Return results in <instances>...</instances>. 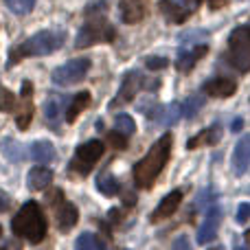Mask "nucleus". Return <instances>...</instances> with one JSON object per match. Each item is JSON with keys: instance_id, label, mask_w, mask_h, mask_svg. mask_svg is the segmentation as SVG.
I'll use <instances>...</instances> for the list:
<instances>
[{"instance_id": "obj_36", "label": "nucleus", "mask_w": 250, "mask_h": 250, "mask_svg": "<svg viewBox=\"0 0 250 250\" xmlns=\"http://www.w3.org/2000/svg\"><path fill=\"white\" fill-rule=\"evenodd\" d=\"M9 207H11V198H9L4 191H0V213L9 211Z\"/></svg>"}, {"instance_id": "obj_7", "label": "nucleus", "mask_w": 250, "mask_h": 250, "mask_svg": "<svg viewBox=\"0 0 250 250\" xmlns=\"http://www.w3.org/2000/svg\"><path fill=\"white\" fill-rule=\"evenodd\" d=\"M88 70H90V60L88 57H75V60L66 62L60 68L53 70L51 79L55 86H70V83L82 82L88 75Z\"/></svg>"}, {"instance_id": "obj_13", "label": "nucleus", "mask_w": 250, "mask_h": 250, "mask_svg": "<svg viewBox=\"0 0 250 250\" xmlns=\"http://www.w3.org/2000/svg\"><path fill=\"white\" fill-rule=\"evenodd\" d=\"M250 167V134L242 136L233 149V171L237 176H244Z\"/></svg>"}, {"instance_id": "obj_39", "label": "nucleus", "mask_w": 250, "mask_h": 250, "mask_svg": "<svg viewBox=\"0 0 250 250\" xmlns=\"http://www.w3.org/2000/svg\"><path fill=\"white\" fill-rule=\"evenodd\" d=\"M187 4H189V9H193V7H198L200 4V0H185Z\"/></svg>"}, {"instance_id": "obj_27", "label": "nucleus", "mask_w": 250, "mask_h": 250, "mask_svg": "<svg viewBox=\"0 0 250 250\" xmlns=\"http://www.w3.org/2000/svg\"><path fill=\"white\" fill-rule=\"evenodd\" d=\"M114 129L121 132L123 136H132V134L136 132V123H134V119L129 117V114H119V117L114 119Z\"/></svg>"}, {"instance_id": "obj_40", "label": "nucleus", "mask_w": 250, "mask_h": 250, "mask_svg": "<svg viewBox=\"0 0 250 250\" xmlns=\"http://www.w3.org/2000/svg\"><path fill=\"white\" fill-rule=\"evenodd\" d=\"M246 244H248V246H250V229L246 230Z\"/></svg>"}, {"instance_id": "obj_3", "label": "nucleus", "mask_w": 250, "mask_h": 250, "mask_svg": "<svg viewBox=\"0 0 250 250\" xmlns=\"http://www.w3.org/2000/svg\"><path fill=\"white\" fill-rule=\"evenodd\" d=\"M66 35L64 31H40L33 38L24 40L22 44H18L16 48H11V55H9V66L18 64L24 57H40V55H51L57 48H62Z\"/></svg>"}, {"instance_id": "obj_23", "label": "nucleus", "mask_w": 250, "mask_h": 250, "mask_svg": "<svg viewBox=\"0 0 250 250\" xmlns=\"http://www.w3.org/2000/svg\"><path fill=\"white\" fill-rule=\"evenodd\" d=\"M75 250H105V244L95 233H83L75 242Z\"/></svg>"}, {"instance_id": "obj_24", "label": "nucleus", "mask_w": 250, "mask_h": 250, "mask_svg": "<svg viewBox=\"0 0 250 250\" xmlns=\"http://www.w3.org/2000/svg\"><path fill=\"white\" fill-rule=\"evenodd\" d=\"M2 154L7 156L11 163H22V160L26 158V156H24V147H22L18 141H13V138L2 141Z\"/></svg>"}, {"instance_id": "obj_32", "label": "nucleus", "mask_w": 250, "mask_h": 250, "mask_svg": "<svg viewBox=\"0 0 250 250\" xmlns=\"http://www.w3.org/2000/svg\"><path fill=\"white\" fill-rule=\"evenodd\" d=\"M108 143L114 147V149H125V147H127V136H123L121 132L114 129V132L108 134Z\"/></svg>"}, {"instance_id": "obj_18", "label": "nucleus", "mask_w": 250, "mask_h": 250, "mask_svg": "<svg viewBox=\"0 0 250 250\" xmlns=\"http://www.w3.org/2000/svg\"><path fill=\"white\" fill-rule=\"evenodd\" d=\"M29 156L35 160V163H42V165H48L57 158V151H55V145L48 141H35L33 145L29 147Z\"/></svg>"}, {"instance_id": "obj_21", "label": "nucleus", "mask_w": 250, "mask_h": 250, "mask_svg": "<svg viewBox=\"0 0 250 250\" xmlns=\"http://www.w3.org/2000/svg\"><path fill=\"white\" fill-rule=\"evenodd\" d=\"M220 125H213V127H207L202 129L200 134H195L193 138L187 141V149H198V147H204V145H215L220 141Z\"/></svg>"}, {"instance_id": "obj_30", "label": "nucleus", "mask_w": 250, "mask_h": 250, "mask_svg": "<svg viewBox=\"0 0 250 250\" xmlns=\"http://www.w3.org/2000/svg\"><path fill=\"white\" fill-rule=\"evenodd\" d=\"M0 110L2 112H16L18 110V99L7 88H0Z\"/></svg>"}, {"instance_id": "obj_38", "label": "nucleus", "mask_w": 250, "mask_h": 250, "mask_svg": "<svg viewBox=\"0 0 250 250\" xmlns=\"http://www.w3.org/2000/svg\"><path fill=\"white\" fill-rule=\"evenodd\" d=\"M226 4V0H208V7L211 9H222Z\"/></svg>"}, {"instance_id": "obj_1", "label": "nucleus", "mask_w": 250, "mask_h": 250, "mask_svg": "<svg viewBox=\"0 0 250 250\" xmlns=\"http://www.w3.org/2000/svg\"><path fill=\"white\" fill-rule=\"evenodd\" d=\"M173 147V136L171 134H163L158 141L151 145V149L134 165V185L138 189H149L156 182V178L160 176V171L165 169L169 160Z\"/></svg>"}, {"instance_id": "obj_4", "label": "nucleus", "mask_w": 250, "mask_h": 250, "mask_svg": "<svg viewBox=\"0 0 250 250\" xmlns=\"http://www.w3.org/2000/svg\"><path fill=\"white\" fill-rule=\"evenodd\" d=\"M114 40V26L105 20V16H88L86 24L77 33L75 46L77 48H88L92 44L99 42H112Z\"/></svg>"}, {"instance_id": "obj_28", "label": "nucleus", "mask_w": 250, "mask_h": 250, "mask_svg": "<svg viewBox=\"0 0 250 250\" xmlns=\"http://www.w3.org/2000/svg\"><path fill=\"white\" fill-rule=\"evenodd\" d=\"M9 11L18 13V16H26V13L33 11L35 7V0H4Z\"/></svg>"}, {"instance_id": "obj_31", "label": "nucleus", "mask_w": 250, "mask_h": 250, "mask_svg": "<svg viewBox=\"0 0 250 250\" xmlns=\"http://www.w3.org/2000/svg\"><path fill=\"white\" fill-rule=\"evenodd\" d=\"M208 38V31L204 29H195V31H187V33L180 35V44H195L200 40H207Z\"/></svg>"}, {"instance_id": "obj_15", "label": "nucleus", "mask_w": 250, "mask_h": 250, "mask_svg": "<svg viewBox=\"0 0 250 250\" xmlns=\"http://www.w3.org/2000/svg\"><path fill=\"white\" fill-rule=\"evenodd\" d=\"M207 51L208 48L204 46V44H198V46H193L191 51H180L178 53V60H176V68L180 70V73H189V70H193V66L207 55Z\"/></svg>"}, {"instance_id": "obj_5", "label": "nucleus", "mask_w": 250, "mask_h": 250, "mask_svg": "<svg viewBox=\"0 0 250 250\" xmlns=\"http://www.w3.org/2000/svg\"><path fill=\"white\" fill-rule=\"evenodd\" d=\"M229 60L239 73L250 70V29L239 26L229 38Z\"/></svg>"}, {"instance_id": "obj_16", "label": "nucleus", "mask_w": 250, "mask_h": 250, "mask_svg": "<svg viewBox=\"0 0 250 250\" xmlns=\"http://www.w3.org/2000/svg\"><path fill=\"white\" fill-rule=\"evenodd\" d=\"M235 90H237V86H235V82L229 77H215L204 83V92H207L208 97H217V99L235 95Z\"/></svg>"}, {"instance_id": "obj_25", "label": "nucleus", "mask_w": 250, "mask_h": 250, "mask_svg": "<svg viewBox=\"0 0 250 250\" xmlns=\"http://www.w3.org/2000/svg\"><path fill=\"white\" fill-rule=\"evenodd\" d=\"M97 189L104 195H117L119 193V180L110 171H104L97 178Z\"/></svg>"}, {"instance_id": "obj_11", "label": "nucleus", "mask_w": 250, "mask_h": 250, "mask_svg": "<svg viewBox=\"0 0 250 250\" xmlns=\"http://www.w3.org/2000/svg\"><path fill=\"white\" fill-rule=\"evenodd\" d=\"M31 97H33V83L24 82L22 83V92H20V104H18V127L26 129L31 125V117H33V104H31Z\"/></svg>"}, {"instance_id": "obj_26", "label": "nucleus", "mask_w": 250, "mask_h": 250, "mask_svg": "<svg viewBox=\"0 0 250 250\" xmlns=\"http://www.w3.org/2000/svg\"><path fill=\"white\" fill-rule=\"evenodd\" d=\"M180 117H182V104L173 101V104L165 105L163 121H160V125H176L178 121H180Z\"/></svg>"}, {"instance_id": "obj_42", "label": "nucleus", "mask_w": 250, "mask_h": 250, "mask_svg": "<svg viewBox=\"0 0 250 250\" xmlns=\"http://www.w3.org/2000/svg\"><path fill=\"white\" fill-rule=\"evenodd\" d=\"M0 235H2V229H0ZM0 250H2V248H0Z\"/></svg>"}, {"instance_id": "obj_14", "label": "nucleus", "mask_w": 250, "mask_h": 250, "mask_svg": "<svg viewBox=\"0 0 250 250\" xmlns=\"http://www.w3.org/2000/svg\"><path fill=\"white\" fill-rule=\"evenodd\" d=\"M182 202V191H171V193H167L163 200H160V204L156 207V211L151 213V222H160V220H167V217H171L173 213L178 211V207H180Z\"/></svg>"}, {"instance_id": "obj_20", "label": "nucleus", "mask_w": 250, "mask_h": 250, "mask_svg": "<svg viewBox=\"0 0 250 250\" xmlns=\"http://www.w3.org/2000/svg\"><path fill=\"white\" fill-rule=\"evenodd\" d=\"M90 105V92H79L70 99V104H66V112H64V119L66 123H75V119L83 112V110Z\"/></svg>"}, {"instance_id": "obj_34", "label": "nucleus", "mask_w": 250, "mask_h": 250, "mask_svg": "<svg viewBox=\"0 0 250 250\" xmlns=\"http://www.w3.org/2000/svg\"><path fill=\"white\" fill-rule=\"evenodd\" d=\"M237 222H239V224H246V222H250V202L239 204V208H237Z\"/></svg>"}, {"instance_id": "obj_41", "label": "nucleus", "mask_w": 250, "mask_h": 250, "mask_svg": "<svg viewBox=\"0 0 250 250\" xmlns=\"http://www.w3.org/2000/svg\"><path fill=\"white\" fill-rule=\"evenodd\" d=\"M235 250H248V248H244V246H235Z\"/></svg>"}, {"instance_id": "obj_8", "label": "nucleus", "mask_w": 250, "mask_h": 250, "mask_svg": "<svg viewBox=\"0 0 250 250\" xmlns=\"http://www.w3.org/2000/svg\"><path fill=\"white\" fill-rule=\"evenodd\" d=\"M48 204H51L53 208H55V220H57V229L62 230V233H66V230H70L75 224H77L79 220V211L75 208V204L66 202L64 195H62L60 189H53L51 193H48Z\"/></svg>"}, {"instance_id": "obj_2", "label": "nucleus", "mask_w": 250, "mask_h": 250, "mask_svg": "<svg viewBox=\"0 0 250 250\" xmlns=\"http://www.w3.org/2000/svg\"><path fill=\"white\" fill-rule=\"evenodd\" d=\"M13 235L26 239L31 244H40L46 237V217L38 202H26L11 220Z\"/></svg>"}, {"instance_id": "obj_35", "label": "nucleus", "mask_w": 250, "mask_h": 250, "mask_svg": "<svg viewBox=\"0 0 250 250\" xmlns=\"http://www.w3.org/2000/svg\"><path fill=\"white\" fill-rule=\"evenodd\" d=\"M173 250H193V246H191L187 235H180V237H176V242H173Z\"/></svg>"}, {"instance_id": "obj_33", "label": "nucleus", "mask_w": 250, "mask_h": 250, "mask_svg": "<svg viewBox=\"0 0 250 250\" xmlns=\"http://www.w3.org/2000/svg\"><path fill=\"white\" fill-rule=\"evenodd\" d=\"M167 64L169 62L165 57H147L145 60V68H149V70H163V68H167Z\"/></svg>"}, {"instance_id": "obj_6", "label": "nucleus", "mask_w": 250, "mask_h": 250, "mask_svg": "<svg viewBox=\"0 0 250 250\" xmlns=\"http://www.w3.org/2000/svg\"><path fill=\"white\" fill-rule=\"evenodd\" d=\"M104 143L101 141H88L83 143V145L77 147V151H75L73 160H70L68 169L73 173H77V176H88V173L92 171V167H95L97 163L101 160V156H104Z\"/></svg>"}, {"instance_id": "obj_22", "label": "nucleus", "mask_w": 250, "mask_h": 250, "mask_svg": "<svg viewBox=\"0 0 250 250\" xmlns=\"http://www.w3.org/2000/svg\"><path fill=\"white\" fill-rule=\"evenodd\" d=\"M62 110H64V104H62V99L57 95H51L44 101V119L53 129H57V125H60Z\"/></svg>"}, {"instance_id": "obj_12", "label": "nucleus", "mask_w": 250, "mask_h": 250, "mask_svg": "<svg viewBox=\"0 0 250 250\" xmlns=\"http://www.w3.org/2000/svg\"><path fill=\"white\" fill-rule=\"evenodd\" d=\"M119 11L125 24H136L147 16V0H119Z\"/></svg>"}, {"instance_id": "obj_9", "label": "nucleus", "mask_w": 250, "mask_h": 250, "mask_svg": "<svg viewBox=\"0 0 250 250\" xmlns=\"http://www.w3.org/2000/svg\"><path fill=\"white\" fill-rule=\"evenodd\" d=\"M147 79L143 77V73L138 70H129V73L123 75V82H121V88H119V95L114 97V101L110 104V108H117V105H125V104H132L136 99L138 90L145 86Z\"/></svg>"}, {"instance_id": "obj_37", "label": "nucleus", "mask_w": 250, "mask_h": 250, "mask_svg": "<svg viewBox=\"0 0 250 250\" xmlns=\"http://www.w3.org/2000/svg\"><path fill=\"white\" fill-rule=\"evenodd\" d=\"M242 127H244V119H235L233 125H230V129H233V132H242Z\"/></svg>"}, {"instance_id": "obj_10", "label": "nucleus", "mask_w": 250, "mask_h": 250, "mask_svg": "<svg viewBox=\"0 0 250 250\" xmlns=\"http://www.w3.org/2000/svg\"><path fill=\"white\" fill-rule=\"evenodd\" d=\"M220 222H222V208L220 207H211L204 215L202 226L198 229V244L200 246H207L213 239L217 237V230H220Z\"/></svg>"}, {"instance_id": "obj_17", "label": "nucleus", "mask_w": 250, "mask_h": 250, "mask_svg": "<svg viewBox=\"0 0 250 250\" xmlns=\"http://www.w3.org/2000/svg\"><path fill=\"white\" fill-rule=\"evenodd\" d=\"M158 9L165 16V20L173 22V24H182V22L187 20V16H189V9L182 7V4L176 2V0H160Z\"/></svg>"}, {"instance_id": "obj_29", "label": "nucleus", "mask_w": 250, "mask_h": 250, "mask_svg": "<svg viewBox=\"0 0 250 250\" xmlns=\"http://www.w3.org/2000/svg\"><path fill=\"white\" fill-rule=\"evenodd\" d=\"M202 105H204V99H202V97L193 95V97H189V99L182 104V114H185L187 119H193L195 114L202 110Z\"/></svg>"}, {"instance_id": "obj_19", "label": "nucleus", "mask_w": 250, "mask_h": 250, "mask_svg": "<svg viewBox=\"0 0 250 250\" xmlns=\"http://www.w3.org/2000/svg\"><path fill=\"white\" fill-rule=\"evenodd\" d=\"M53 182V171L48 167H33L29 171V176H26V185H29L31 191H42L46 189L48 185Z\"/></svg>"}]
</instances>
